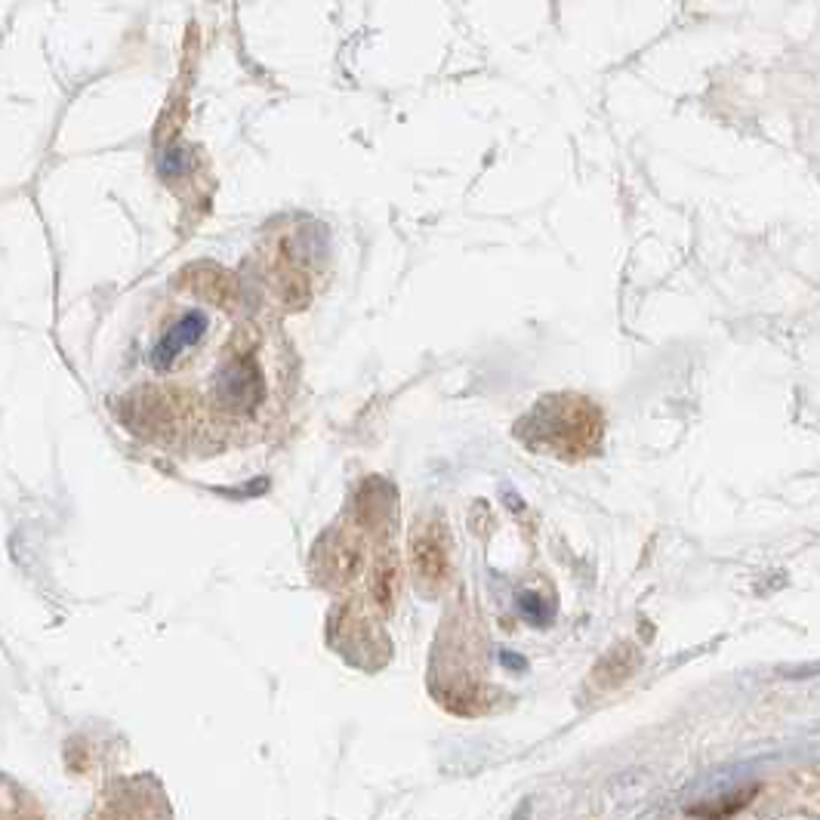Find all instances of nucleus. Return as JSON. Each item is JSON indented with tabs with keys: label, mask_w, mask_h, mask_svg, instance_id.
Returning <instances> with one entry per match:
<instances>
[{
	"label": "nucleus",
	"mask_w": 820,
	"mask_h": 820,
	"mask_svg": "<svg viewBox=\"0 0 820 820\" xmlns=\"http://www.w3.org/2000/svg\"><path fill=\"white\" fill-rule=\"evenodd\" d=\"M522 426H527V441L534 448L561 457L587 453L602 433V419L583 398H546Z\"/></svg>",
	"instance_id": "nucleus-1"
},
{
	"label": "nucleus",
	"mask_w": 820,
	"mask_h": 820,
	"mask_svg": "<svg viewBox=\"0 0 820 820\" xmlns=\"http://www.w3.org/2000/svg\"><path fill=\"white\" fill-rule=\"evenodd\" d=\"M395 592H398V561H395V556L380 558L373 568V595H376V602L389 604L395 599Z\"/></svg>",
	"instance_id": "nucleus-5"
},
{
	"label": "nucleus",
	"mask_w": 820,
	"mask_h": 820,
	"mask_svg": "<svg viewBox=\"0 0 820 820\" xmlns=\"http://www.w3.org/2000/svg\"><path fill=\"white\" fill-rule=\"evenodd\" d=\"M90 820H171L167 802L152 780H118L102 792V802L96 805Z\"/></svg>",
	"instance_id": "nucleus-2"
},
{
	"label": "nucleus",
	"mask_w": 820,
	"mask_h": 820,
	"mask_svg": "<svg viewBox=\"0 0 820 820\" xmlns=\"http://www.w3.org/2000/svg\"><path fill=\"white\" fill-rule=\"evenodd\" d=\"M411 561L423 583L441 587L450 573V534L441 522H426L411 537Z\"/></svg>",
	"instance_id": "nucleus-3"
},
{
	"label": "nucleus",
	"mask_w": 820,
	"mask_h": 820,
	"mask_svg": "<svg viewBox=\"0 0 820 820\" xmlns=\"http://www.w3.org/2000/svg\"><path fill=\"white\" fill-rule=\"evenodd\" d=\"M207 330H210V315L204 309H192L186 315H179V321L167 327V334L155 342L152 364H155L157 371H171L179 358L201 346Z\"/></svg>",
	"instance_id": "nucleus-4"
}]
</instances>
